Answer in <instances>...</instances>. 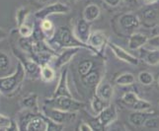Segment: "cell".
Wrapping results in <instances>:
<instances>
[{"mask_svg": "<svg viewBox=\"0 0 159 131\" xmlns=\"http://www.w3.org/2000/svg\"><path fill=\"white\" fill-rule=\"evenodd\" d=\"M120 1L122 0H104V2H105L108 6L110 7H117L120 5Z\"/></svg>", "mask_w": 159, "mask_h": 131, "instance_id": "cell-38", "label": "cell"}, {"mask_svg": "<svg viewBox=\"0 0 159 131\" xmlns=\"http://www.w3.org/2000/svg\"><path fill=\"white\" fill-rule=\"evenodd\" d=\"M26 76L27 73L25 67L19 60H17V67L14 73L6 76H0V93L5 96L15 94L23 84Z\"/></svg>", "mask_w": 159, "mask_h": 131, "instance_id": "cell-3", "label": "cell"}, {"mask_svg": "<svg viewBox=\"0 0 159 131\" xmlns=\"http://www.w3.org/2000/svg\"><path fill=\"white\" fill-rule=\"evenodd\" d=\"M34 26L28 25L27 23L23 24L22 26L18 27V33L22 37H30L34 34Z\"/></svg>", "mask_w": 159, "mask_h": 131, "instance_id": "cell-33", "label": "cell"}, {"mask_svg": "<svg viewBox=\"0 0 159 131\" xmlns=\"http://www.w3.org/2000/svg\"><path fill=\"white\" fill-rule=\"evenodd\" d=\"M21 106L23 107L25 110H29L34 112H40L41 107L39 106V97L35 93L29 94L26 96L21 102Z\"/></svg>", "mask_w": 159, "mask_h": 131, "instance_id": "cell-19", "label": "cell"}, {"mask_svg": "<svg viewBox=\"0 0 159 131\" xmlns=\"http://www.w3.org/2000/svg\"><path fill=\"white\" fill-rule=\"evenodd\" d=\"M12 52L15 55V57L23 64L27 75L30 76L32 79H36L37 77H40L41 66L34 60V59H32L30 55L26 56L25 53L20 51L18 48L15 46H12Z\"/></svg>", "mask_w": 159, "mask_h": 131, "instance_id": "cell-7", "label": "cell"}, {"mask_svg": "<svg viewBox=\"0 0 159 131\" xmlns=\"http://www.w3.org/2000/svg\"><path fill=\"white\" fill-rule=\"evenodd\" d=\"M124 1L129 6H134V5L138 4V0H124Z\"/></svg>", "mask_w": 159, "mask_h": 131, "instance_id": "cell-41", "label": "cell"}, {"mask_svg": "<svg viewBox=\"0 0 159 131\" xmlns=\"http://www.w3.org/2000/svg\"><path fill=\"white\" fill-rule=\"evenodd\" d=\"M81 47H68V48H63V50L58 53L56 56V60H54V66L57 69H61L64 67L67 63H69L74 56L79 52Z\"/></svg>", "mask_w": 159, "mask_h": 131, "instance_id": "cell-13", "label": "cell"}, {"mask_svg": "<svg viewBox=\"0 0 159 131\" xmlns=\"http://www.w3.org/2000/svg\"><path fill=\"white\" fill-rule=\"evenodd\" d=\"M90 29H91V26L89 22L86 21L84 18H81L77 21V23H76L74 34L78 37L79 41H81L83 43H85V45H88V40L91 34Z\"/></svg>", "mask_w": 159, "mask_h": 131, "instance_id": "cell-15", "label": "cell"}, {"mask_svg": "<svg viewBox=\"0 0 159 131\" xmlns=\"http://www.w3.org/2000/svg\"><path fill=\"white\" fill-rule=\"evenodd\" d=\"M30 15V10L27 7H20L16 11V24L18 27L25 24Z\"/></svg>", "mask_w": 159, "mask_h": 131, "instance_id": "cell-30", "label": "cell"}, {"mask_svg": "<svg viewBox=\"0 0 159 131\" xmlns=\"http://www.w3.org/2000/svg\"><path fill=\"white\" fill-rule=\"evenodd\" d=\"M92 68H93V61L86 59V60L81 61L78 64L77 70L80 76H84L86 74H88L90 71H92Z\"/></svg>", "mask_w": 159, "mask_h": 131, "instance_id": "cell-32", "label": "cell"}, {"mask_svg": "<svg viewBox=\"0 0 159 131\" xmlns=\"http://www.w3.org/2000/svg\"><path fill=\"white\" fill-rule=\"evenodd\" d=\"M143 54H142V58H143V61L150 65V66H156L159 64V50L155 48V50H144Z\"/></svg>", "mask_w": 159, "mask_h": 131, "instance_id": "cell-22", "label": "cell"}, {"mask_svg": "<svg viewBox=\"0 0 159 131\" xmlns=\"http://www.w3.org/2000/svg\"><path fill=\"white\" fill-rule=\"evenodd\" d=\"M153 116H154V112L147 111H134L129 116V122L135 127H142L144 126V123L147 119Z\"/></svg>", "mask_w": 159, "mask_h": 131, "instance_id": "cell-17", "label": "cell"}, {"mask_svg": "<svg viewBox=\"0 0 159 131\" xmlns=\"http://www.w3.org/2000/svg\"><path fill=\"white\" fill-rule=\"evenodd\" d=\"M101 14V10L100 7L98 6L95 3H90L87 6H85L83 10V18L88 21L89 23L96 21Z\"/></svg>", "mask_w": 159, "mask_h": 131, "instance_id": "cell-21", "label": "cell"}, {"mask_svg": "<svg viewBox=\"0 0 159 131\" xmlns=\"http://www.w3.org/2000/svg\"><path fill=\"white\" fill-rule=\"evenodd\" d=\"M95 95L99 96L100 98H102L103 100L111 102L112 98L114 96L113 86L110 83H108V82L101 81L99 83V85H98L95 89Z\"/></svg>", "mask_w": 159, "mask_h": 131, "instance_id": "cell-18", "label": "cell"}, {"mask_svg": "<svg viewBox=\"0 0 159 131\" xmlns=\"http://www.w3.org/2000/svg\"><path fill=\"white\" fill-rule=\"evenodd\" d=\"M7 37H8V33L4 29L0 28V41H3L4 39H6Z\"/></svg>", "mask_w": 159, "mask_h": 131, "instance_id": "cell-39", "label": "cell"}, {"mask_svg": "<svg viewBox=\"0 0 159 131\" xmlns=\"http://www.w3.org/2000/svg\"><path fill=\"white\" fill-rule=\"evenodd\" d=\"M138 80L141 85L150 86L154 82V77H153V74L148 71H141L138 76Z\"/></svg>", "mask_w": 159, "mask_h": 131, "instance_id": "cell-31", "label": "cell"}, {"mask_svg": "<svg viewBox=\"0 0 159 131\" xmlns=\"http://www.w3.org/2000/svg\"><path fill=\"white\" fill-rule=\"evenodd\" d=\"M37 1L40 3H43V4H48V3H50L52 0H37Z\"/></svg>", "mask_w": 159, "mask_h": 131, "instance_id": "cell-43", "label": "cell"}, {"mask_svg": "<svg viewBox=\"0 0 159 131\" xmlns=\"http://www.w3.org/2000/svg\"><path fill=\"white\" fill-rule=\"evenodd\" d=\"M81 81L86 88H95L102 81V77L99 71H90L88 74L81 76Z\"/></svg>", "mask_w": 159, "mask_h": 131, "instance_id": "cell-20", "label": "cell"}, {"mask_svg": "<svg viewBox=\"0 0 159 131\" xmlns=\"http://www.w3.org/2000/svg\"><path fill=\"white\" fill-rule=\"evenodd\" d=\"M78 130L80 131H93L94 129H93L92 125L90 123H87V122H82L79 127H78Z\"/></svg>", "mask_w": 159, "mask_h": 131, "instance_id": "cell-37", "label": "cell"}, {"mask_svg": "<svg viewBox=\"0 0 159 131\" xmlns=\"http://www.w3.org/2000/svg\"><path fill=\"white\" fill-rule=\"evenodd\" d=\"M108 46L110 47V50H112V52L115 54L118 59L122 60L128 64L134 65V66H136L139 63V59L138 57H135L133 54H130L129 52H128L127 50H125L123 47H120V46L116 45L114 42H108Z\"/></svg>", "mask_w": 159, "mask_h": 131, "instance_id": "cell-10", "label": "cell"}, {"mask_svg": "<svg viewBox=\"0 0 159 131\" xmlns=\"http://www.w3.org/2000/svg\"><path fill=\"white\" fill-rule=\"evenodd\" d=\"M110 103H111L110 102L103 100L102 98H100L99 96L95 95L94 97H93V99L91 100V108L97 116V114H99L107 106H109Z\"/></svg>", "mask_w": 159, "mask_h": 131, "instance_id": "cell-25", "label": "cell"}, {"mask_svg": "<svg viewBox=\"0 0 159 131\" xmlns=\"http://www.w3.org/2000/svg\"><path fill=\"white\" fill-rule=\"evenodd\" d=\"M147 45H148L150 47L153 48H159V35L157 36H152L150 39L147 41Z\"/></svg>", "mask_w": 159, "mask_h": 131, "instance_id": "cell-36", "label": "cell"}, {"mask_svg": "<svg viewBox=\"0 0 159 131\" xmlns=\"http://www.w3.org/2000/svg\"><path fill=\"white\" fill-rule=\"evenodd\" d=\"M141 25V21L138 15L134 13H125L120 16L119 18V26L120 28L125 32H129L133 34V32L139 29Z\"/></svg>", "mask_w": 159, "mask_h": 131, "instance_id": "cell-8", "label": "cell"}, {"mask_svg": "<svg viewBox=\"0 0 159 131\" xmlns=\"http://www.w3.org/2000/svg\"><path fill=\"white\" fill-rule=\"evenodd\" d=\"M135 83V77L133 73L125 72L116 78V84L119 86H129Z\"/></svg>", "mask_w": 159, "mask_h": 131, "instance_id": "cell-27", "label": "cell"}, {"mask_svg": "<svg viewBox=\"0 0 159 131\" xmlns=\"http://www.w3.org/2000/svg\"><path fill=\"white\" fill-rule=\"evenodd\" d=\"M47 41L53 50H63V48H68V47H81L92 51L94 54H97V52L90 46L85 45L81 41H79L74 33L66 26L58 27L56 33H54L53 37L51 40H47Z\"/></svg>", "mask_w": 159, "mask_h": 131, "instance_id": "cell-2", "label": "cell"}, {"mask_svg": "<svg viewBox=\"0 0 159 131\" xmlns=\"http://www.w3.org/2000/svg\"><path fill=\"white\" fill-rule=\"evenodd\" d=\"M144 127L147 129H157L159 127V118L154 116L149 117L144 123Z\"/></svg>", "mask_w": 159, "mask_h": 131, "instance_id": "cell-35", "label": "cell"}, {"mask_svg": "<svg viewBox=\"0 0 159 131\" xmlns=\"http://www.w3.org/2000/svg\"><path fill=\"white\" fill-rule=\"evenodd\" d=\"M40 77H41L42 81L46 82V83H50V82L53 81L54 77H56V71H54V69L50 64L43 65L41 67Z\"/></svg>", "mask_w": 159, "mask_h": 131, "instance_id": "cell-26", "label": "cell"}, {"mask_svg": "<svg viewBox=\"0 0 159 131\" xmlns=\"http://www.w3.org/2000/svg\"><path fill=\"white\" fill-rule=\"evenodd\" d=\"M17 121V120H16ZM18 125L20 130L26 131H48V130H61L64 125L54 123L48 118L43 112H34L25 110L20 113L18 118Z\"/></svg>", "mask_w": 159, "mask_h": 131, "instance_id": "cell-1", "label": "cell"}, {"mask_svg": "<svg viewBox=\"0 0 159 131\" xmlns=\"http://www.w3.org/2000/svg\"><path fill=\"white\" fill-rule=\"evenodd\" d=\"M41 111L43 112V114H45L48 118H50L52 121H53L54 123L60 124V125H65V124L74 122L76 116H77L76 112L60 111V110H57V108H54V107H48L46 105H43L41 107Z\"/></svg>", "mask_w": 159, "mask_h": 131, "instance_id": "cell-5", "label": "cell"}, {"mask_svg": "<svg viewBox=\"0 0 159 131\" xmlns=\"http://www.w3.org/2000/svg\"><path fill=\"white\" fill-rule=\"evenodd\" d=\"M152 105L148 102V101H146V100H143V99H140L136 102L134 107H131V110H134V111H149L150 108H151Z\"/></svg>", "mask_w": 159, "mask_h": 131, "instance_id": "cell-34", "label": "cell"}, {"mask_svg": "<svg viewBox=\"0 0 159 131\" xmlns=\"http://www.w3.org/2000/svg\"><path fill=\"white\" fill-rule=\"evenodd\" d=\"M70 7L67 4L62 2H56L46 5L45 7L38 10L34 14V17L37 20H45L52 15H64L70 12Z\"/></svg>", "mask_w": 159, "mask_h": 131, "instance_id": "cell-6", "label": "cell"}, {"mask_svg": "<svg viewBox=\"0 0 159 131\" xmlns=\"http://www.w3.org/2000/svg\"><path fill=\"white\" fill-rule=\"evenodd\" d=\"M149 37L141 33H133L130 34L128 41V47L130 50H139L143 47L145 45H147Z\"/></svg>", "mask_w": 159, "mask_h": 131, "instance_id": "cell-16", "label": "cell"}, {"mask_svg": "<svg viewBox=\"0 0 159 131\" xmlns=\"http://www.w3.org/2000/svg\"><path fill=\"white\" fill-rule=\"evenodd\" d=\"M143 2L147 5H151V4H154V3L158 2V0H143Z\"/></svg>", "mask_w": 159, "mask_h": 131, "instance_id": "cell-42", "label": "cell"}, {"mask_svg": "<svg viewBox=\"0 0 159 131\" xmlns=\"http://www.w3.org/2000/svg\"><path fill=\"white\" fill-rule=\"evenodd\" d=\"M156 4L157 2L154 4H151V6L142 10L140 21H142V24L145 27H148V28L151 27V28H153V27H155L158 24L157 21L159 20V7Z\"/></svg>", "mask_w": 159, "mask_h": 131, "instance_id": "cell-11", "label": "cell"}, {"mask_svg": "<svg viewBox=\"0 0 159 131\" xmlns=\"http://www.w3.org/2000/svg\"><path fill=\"white\" fill-rule=\"evenodd\" d=\"M40 28L43 32V34L45 35L46 40H51L53 37L54 33H56V31H57L56 27H54V25L52 24V22L48 20V19L41 21Z\"/></svg>", "mask_w": 159, "mask_h": 131, "instance_id": "cell-24", "label": "cell"}, {"mask_svg": "<svg viewBox=\"0 0 159 131\" xmlns=\"http://www.w3.org/2000/svg\"><path fill=\"white\" fill-rule=\"evenodd\" d=\"M96 118L98 119V121L101 123L104 129L108 128L110 125H112L118 118L117 107L113 105V103H110V105L104 108L99 114H97Z\"/></svg>", "mask_w": 159, "mask_h": 131, "instance_id": "cell-9", "label": "cell"}, {"mask_svg": "<svg viewBox=\"0 0 159 131\" xmlns=\"http://www.w3.org/2000/svg\"><path fill=\"white\" fill-rule=\"evenodd\" d=\"M0 130H20L19 125L16 120H13L9 116L0 114Z\"/></svg>", "mask_w": 159, "mask_h": 131, "instance_id": "cell-23", "label": "cell"}, {"mask_svg": "<svg viewBox=\"0 0 159 131\" xmlns=\"http://www.w3.org/2000/svg\"><path fill=\"white\" fill-rule=\"evenodd\" d=\"M43 105L57 108L60 111L77 112L85 107V103L75 100L73 97L59 96L57 98H50L43 102Z\"/></svg>", "mask_w": 159, "mask_h": 131, "instance_id": "cell-4", "label": "cell"}, {"mask_svg": "<svg viewBox=\"0 0 159 131\" xmlns=\"http://www.w3.org/2000/svg\"><path fill=\"white\" fill-rule=\"evenodd\" d=\"M139 99H140V98L139 97V95L136 94V93H134L133 91H129V92H127V93H125V94H124V96L122 97V102L127 107L131 108L134 107V103L138 102Z\"/></svg>", "mask_w": 159, "mask_h": 131, "instance_id": "cell-29", "label": "cell"}, {"mask_svg": "<svg viewBox=\"0 0 159 131\" xmlns=\"http://www.w3.org/2000/svg\"><path fill=\"white\" fill-rule=\"evenodd\" d=\"M157 35H159V23L155 27H153L151 30V36H157Z\"/></svg>", "mask_w": 159, "mask_h": 131, "instance_id": "cell-40", "label": "cell"}, {"mask_svg": "<svg viewBox=\"0 0 159 131\" xmlns=\"http://www.w3.org/2000/svg\"><path fill=\"white\" fill-rule=\"evenodd\" d=\"M158 107H159V103H158Z\"/></svg>", "mask_w": 159, "mask_h": 131, "instance_id": "cell-45", "label": "cell"}, {"mask_svg": "<svg viewBox=\"0 0 159 131\" xmlns=\"http://www.w3.org/2000/svg\"><path fill=\"white\" fill-rule=\"evenodd\" d=\"M59 96H68L72 97V93L70 92L68 87V69L65 68L61 71V74L59 76L58 83L56 88V91L53 92L52 98H57Z\"/></svg>", "mask_w": 159, "mask_h": 131, "instance_id": "cell-14", "label": "cell"}, {"mask_svg": "<svg viewBox=\"0 0 159 131\" xmlns=\"http://www.w3.org/2000/svg\"><path fill=\"white\" fill-rule=\"evenodd\" d=\"M10 66L11 60L9 55L5 51L0 50V76H4V74H6L10 69Z\"/></svg>", "mask_w": 159, "mask_h": 131, "instance_id": "cell-28", "label": "cell"}, {"mask_svg": "<svg viewBox=\"0 0 159 131\" xmlns=\"http://www.w3.org/2000/svg\"><path fill=\"white\" fill-rule=\"evenodd\" d=\"M108 42L109 41H108L106 34L99 30L92 32L88 40V45L97 52L98 55H102L101 51L104 46L106 45L108 46Z\"/></svg>", "mask_w": 159, "mask_h": 131, "instance_id": "cell-12", "label": "cell"}, {"mask_svg": "<svg viewBox=\"0 0 159 131\" xmlns=\"http://www.w3.org/2000/svg\"><path fill=\"white\" fill-rule=\"evenodd\" d=\"M157 84H158V86H159V77H158V80H157Z\"/></svg>", "mask_w": 159, "mask_h": 131, "instance_id": "cell-44", "label": "cell"}]
</instances>
